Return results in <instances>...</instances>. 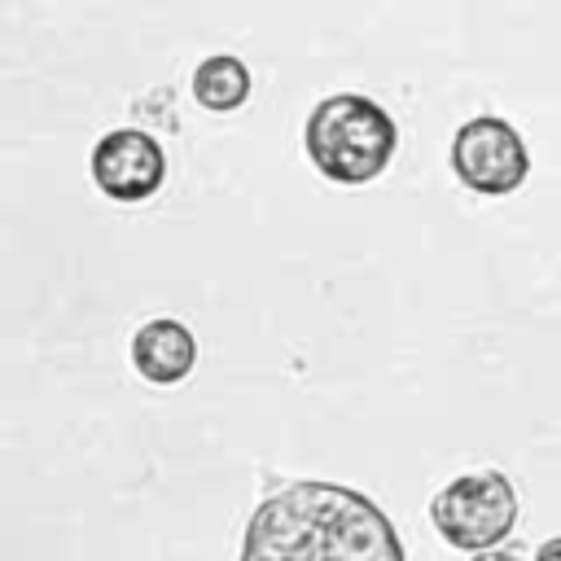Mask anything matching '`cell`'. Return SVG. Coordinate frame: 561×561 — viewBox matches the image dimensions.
<instances>
[{"instance_id":"1","label":"cell","mask_w":561,"mask_h":561,"mask_svg":"<svg viewBox=\"0 0 561 561\" xmlns=\"http://www.w3.org/2000/svg\"><path fill=\"white\" fill-rule=\"evenodd\" d=\"M241 561H408L394 522L342 482H289L245 526Z\"/></svg>"},{"instance_id":"2","label":"cell","mask_w":561,"mask_h":561,"mask_svg":"<svg viewBox=\"0 0 561 561\" xmlns=\"http://www.w3.org/2000/svg\"><path fill=\"white\" fill-rule=\"evenodd\" d=\"M302 145L324 180L368 184L390 167L399 149V127L373 96L333 92L307 114Z\"/></svg>"},{"instance_id":"3","label":"cell","mask_w":561,"mask_h":561,"mask_svg":"<svg viewBox=\"0 0 561 561\" xmlns=\"http://www.w3.org/2000/svg\"><path fill=\"white\" fill-rule=\"evenodd\" d=\"M430 517L438 526V535L460 548V552H478L491 543H504L508 530L517 526V491L504 473L482 469V473H460L451 478L434 500H430Z\"/></svg>"},{"instance_id":"4","label":"cell","mask_w":561,"mask_h":561,"mask_svg":"<svg viewBox=\"0 0 561 561\" xmlns=\"http://www.w3.org/2000/svg\"><path fill=\"white\" fill-rule=\"evenodd\" d=\"M451 171L465 188L486 193V197H504V193L522 188V180L530 171V153H526V140L513 123L482 114V118H469L456 127Z\"/></svg>"},{"instance_id":"5","label":"cell","mask_w":561,"mask_h":561,"mask_svg":"<svg viewBox=\"0 0 561 561\" xmlns=\"http://www.w3.org/2000/svg\"><path fill=\"white\" fill-rule=\"evenodd\" d=\"M92 180L114 202H145L167 180V153L140 127L105 131L92 149Z\"/></svg>"},{"instance_id":"6","label":"cell","mask_w":561,"mask_h":561,"mask_svg":"<svg viewBox=\"0 0 561 561\" xmlns=\"http://www.w3.org/2000/svg\"><path fill=\"white\" fill-rule=\"evenodd\" d=\"M193 359H197V342H193V333H188L180 320H171V316H158V320L140 324L136 337H131V364H136V373H140L145 381H153V386H175V381H184V377L193 373Z\"/></svg>"},{"instance_id":"7","label":"cell","mask_w":561,"mask_h":561,"mask_svg":"<svg viewBox=\"0 0 561 561\" xmlns=\"http://www.w3.org/2000/svg\"><path fill=\"white\" fill-rule=\"evenodd\" d=\"M193 96H197V105H206L215 114H228V110L245 105V96H250V70H245V61L241 57H228V53L206 57L193 70Z\"/></svg>"},{"instance_id":"8","label":"cell","mask_w":561,"mask_h":561,"mask_svg":"<svg viewBox=\"0 0 561 561\" xmlns=\"http://www.w3.org/2000/svg\"><path fill=\"white\" fill-rule=\"evenodd\" d=\"M473 561H522V552L513 543H491V548H478Z\"/></svg>"},{"instance_id":"9","label":"cell","mask_w":561,"mask_h":561,"mask_svg":"<svg viewBox=\"0 0 561 561\" xmlns=\"http://www.w3.org/2000/svg\"><path fill=\"white\" fill-rule=\"evenodd\" d=\"M535 561H561V535H557V539H548V543H539Z\"/></svg>"}]
</instances>
